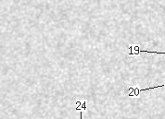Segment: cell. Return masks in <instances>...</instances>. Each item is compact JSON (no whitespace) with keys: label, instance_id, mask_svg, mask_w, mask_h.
I'll return each instance as SVG.
<instances>
[{"label":"cell","instance_id":"3","mask_svg":"<svg viewBox=\"0 0 165 119\" xmlns=\"http://www.w3.org/2000/svg\"><path fill=\"white\" fill-rule=\"evenodd\" d=\"M80 119H83V111H80Z\"/></svg>","mask_w":165,"mask_h":119},{"label":"cell","instance_id":"2","mask_svg":"<svg viewBox=\"0 0 165 119\" xmlns=\"http://www.w3.org/2000/svg\"><path fill=\"white\" fill-rule=\"evenodd\" d=\"M85 104H86V102H84L83 105H81V107H82V109H84V110H85V109H86V106H85Z\"/></svg>","mask_w":165,"mask_h":119},{"label":"cell","instance_id":"1","mask_svg":"<svg viewBox=\"0 0 165 119\" xmlns=\"http://www.w3.org/2000/svg\"><path fill=\"white\" fill-rule=\"evenodd\" d=\"M128 49L130 50L129 54H139L140 53H147V54H165L164 52H155V51H147V50H140V46L139 45H131L128 47Z\"/></svg>","mask_w":165,"mask_h":119}]
</instances>
